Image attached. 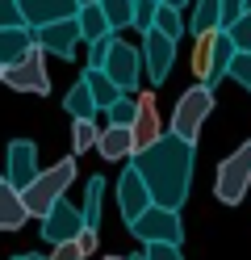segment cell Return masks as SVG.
<instances>
[{"label":"cell","instance_id":"obj_1","mask_svg":"<svg viewBox=\"0 0 251 260\" xmlns=\"http://www.w3.org/2000/svg\"><path fill=\"white\" fill-rule=\"evenodd\" d=\"M134 168L142 172L155 206L180 210L184 198H189V181H193V143H184L180 135L167 130L151 147L134 151Z\"/></svg>","mask_w":251,"mask_h":260},{"label":"cell","instance_id":"obj_2","mask_svg":"<svg viewBox=\"0 0 251 260\" xmlns=\"http://www.w3.org/2000/svg\"><path fill=\"white\" fill-rule=\"evenodd\" d=\"M71 181H76V155H67V159H59L55 168H46V172H38V176H33V181L21 189L29 218H42V214H46V210L55 206L59 198H67Z\"/></svg>","mask_w":251,"mask_h":260},{"label":"cell","instance_id":"obj_3","mask_svg":"<svg viewBox=\"0 0 251 260\" xmlns=\"http://www.w3.org/2000/svg\"><path fill=\"white\" fill-rule=\"evenodd\" d=\"M234 38L226 34V29H209V34H197V55H193V68L201 76V84L213 88L218 80H222L230 72V59H234Z\"/></svg>","mask_w":251,"mask_h":260},{"label":"cell","instance_id":"obj_4","mask_svg":"<svg viewBox=\"0 0 251 260\" xmlns=\"http://www.w3.org/2000/svg\"><path fill=\"white\" fill-rule=\"evenodd\" d=\"M209 113H213V88H205V84L184 88V96L176 101V113H172V135H180L184 143H197Z\"/></svg>","mask_w":251,"mask_h":260},{"label":"cell","instance_id":"obj_5","mask_svg":"<svg viewBox=\"0 0 251 260\" xmlns=\"http://www.w3.org/2000/svg\"><path fill=\"white\" fill-rule=\"evenodd\" d=\"M130 226V235H138L142 243H184V226H180V214L167 206H147Z\"/></svg>","mask_w":251,"mask_h":260},{"label":"cell","instance_id":"obj_6","mask_svg":"<svg viewBox=\"0 0 251 260\" xmlns=\"http://www.w3.org/2000/svg\"><path fill=\"white\" fill-rule=\"evenodd\" d=\"M247 185H251V139H247L234 155H226V159H222L213 193H218V202L239 206V202H243V193H247Z\"/></svg>","mask_w":251,"mask_h":260},{"label":"cell","instance_id":"obj_7","mask_svg":"<svg viewBox=\"0 0 251 260\" xmlns=\"http://www.w3.org/2000/svg\"><path fill=\"white\" fill-rule=\"evenodd\" d=\"M42 55H46V51H42L38 42H33V46H29V51L17 59V63H9L0 80H5L9 88H17V92H38V96H46V92H50V76H46Z\"/></svg>","mask_w":251,"mask_h":260},{"label":"cell","instance_id":"obj_8","mask_svg":"<svg viewBox=\"0 0 251 260\" xmlns=\"http://www.w3.org/2000/svg\"><path fill=\"white\" fill-rule=\"evenodd\" d=\"M80 231H84V210H76V202H67V198H59L42 214V239L50 248L67 243V239H80Z\"/></svg>","mask_w":251,"mask_h":260},{"label":"cell","instance_id":"obj_9","mask_svg":"<svg viewBox=\"0 0 251 260\" xmlns=\"http://www.w3.org/2000/svg\"><path fill=\"white\" fill-rule=\"evenodd\" d=\"M142 63H147L151 84H163L167 72H172V63H176V38H167V34H159V29L151 25L142 34Z\"/></svg>","mask_w":251,"mask_h":260},{"label":"cell","instance_id":"obj_10","mask_svg":"<svg viewBox=\"0 0 251 260\" xmlns=\"http://www.w3.org/2000/svg\"><path fill=\"white\" fill-rule=\"evenodd\" d=\"M138 63H142V51H134V46H126V42H117V38H113L105 63H100V72H105L122 92H130L134 84H138Z\"/></svg>","mask_w":251,"mask_h":260},{"label":"cell","instance_id":"obj_11","mask_svg":"<svg viewBox=\"0 0 251 260\" xmlns=\"http://www.w3.org/2000/svg\"><path fill=\"white\" fill-rule=\"evenodd\" d=\"M147 206H155V198H151V189H147V181H142V172L130 164L122 176H117V210H122V218H126V222H134Z\"/></svg>","mask_w":251,"mask_h":260},{"label":"cell","instance_id":"obj_12","mask_svg":"<svg viewBox=\"0 0 251 260\" xmlns=\"http://www.w3.org/2000/svg\"><path fill=\"white\" fill-rule=\"evenodd\" d=\"M33 42H38L46 55H59V59H76V42H80V21H76V17H63V21L38 25V29H33Z\"/></svg>","mask_w":251,"mask_h":260},{"label":"cell","instance_id":"obj_13","mask_svg":"<svg viewBox=\"0 0 251 260\" xmlns=\"http://www.w3.org/2000/svg\"><path fill=\"white\" fill-rule=\"evenodd\" d=\"M38 147H33L29 139H13L9 143V168H5V181L13 189H25L33 176H38Z\"/></svg>","mask_w":251,"mask_h":260},{"label":"cell","instance_id":"obj_14","mask_svg":"<svg viewBox=\"0 0 251 260\" xmlns=\"http://www.w3.org/2000/svg\"><path fill=\"white\" fill-rule=\"evenodd\" d=\"M17 5H21V21L29 29L63 21V17H76L80 13V0H17Z\"/></svg>","mask_w":251,"mask_h":260},{"label":"cell","instance_id":"obj_15","mask_svg":"<svg viewBox=\"0 0 251 260\" xmlns=\"http://www.w3.org/2000/svg\"><path fill=\"white\" fill-rule=\"evenodd\" d=\"M25 218H29V210H25L21 189L0 181V231H17V226H25Z\"/></svg>","mask_w":251,"mask_h":260},{"label":"cell","instance_id":"obj_16","mask_svg":"<svg viewBox=\"0 0 251 260\" xmlns=\"http://www.w3.org/2000/svg\"><path fill=\"white\" fill-rule=\"evenodd\" d=\"M29 46H33V29L29 25H5V29H0V68L17 63Z\"/></svg>","mask_w":251,"mask_h":260},{"label":"cell","instance_id":"obj_17","mask_svg":"<svg viewBox=\"0 0 251 260\" xmlns=\"http://www.w3.org/2000/svg\"><path fill=\"white\" fill-rule=\"evenodd\" d=\"M96 151L105 155V159L134 155V130L130 126H105V130H100V139H96Z\"/></svg>","mask_w":251,"mask_h":260},{"label":"cell","instance_id":"obj_18","mask_svg":"<svg viewBox=\"0 0 251 260\" xmlns=\"http://www.w3.org/2000/svg\"><path fill=\"white\" fill-rule=\"evenodd\" d=\"M134 151L151 147V143L159 139V118H155V96H142L138 101V118H134Z\"/></svg>","mask_w":251,"mask_h":260},{"label":"cell","instance_id":"obj_19","mask_svg":"<svg viewBox=\"0 0 251 260\" xmlns=\"http://www.w3.org/2000/svg\"><path fill=\"white\" fill-rule=\"evenodd\" d=\"M76 21H80V42H88V46H92L96 38L113 34V25H109V17H105V9H100V5H80Z\"/></svg>","mask_w":251,"mask_h":260},{"label":"cell","instance_id":"obj_20","mask_svg":"<svg viewBox=\"0 0 251 260\" xmlns=\"http://www.w3.org/2000/svg\"><path fill=\"white\" fill-rule=\"evenodd\" d=\"M63 109L71 113V118H96V109H100V105H96L92 88H88V84L80 80V84H71V92L63 96Z\"/></svg>","mask_w":251,"mask_h":260},{"label":"cell","instance_id":"obj_21","mask_svg":"<svg viewBox=\"0 0 251 260\" xmlns=\"http://www.w3.org/2000/svg\"><path fill=\"white\" fill-rule=\"evenodd\" d=\"M193 34H209V29H226L222 25V0H197V13L189 21Z\"/></svg>","mask_w":251,"mask_h":260},{"label":"cell","instance_id":"obj_22","mask_svg":"<svg viewBox=\"0 0 251 260\" xmlns=\"http://www.w3.org/2000/svg\"><path fill=\"white\" fill-rule=\"evenodd\" d=\"M84 84L92 88V96H96V105H100V109H109L117 96H122V88H117V84H113V80L100 72V68H88V72H84Z\"/></svg>","mask_w":251,"mask_h":260},{"label":"cell","instance_id":"obj_23","mask_svg":"<svg viewBox=\"0 0 251 260\" xmlns=\"http://www.w3.org/2000/svg\"><path fill=\"white\" fill-rule=\"evenodd\" d=\"M96 139H100V126H96L92 118H76V122H71V155L92 151Z\"/></svg>","mask_w":251,"mask_h":260},{"label":"cell","instance_id":"obj_24","mask_svg":"<svg viewBox=\"0 0 251 260\" xmlns=\"http://www.w3.org/2000/svg\"><path fill=\"white\" fill-rule=\"evenodd\" d=\"M96 5L105 9L113 34H117V29H126V25H134V0H96Z\"/></svg>","mask_w":251,"mask_h":260},{"label":"cell","instance_id":"obj_25","mask_svg":"<svg viewBox=\"0 0 251 260\" xmlns=\"http://www.w3.org/2000/svg\"><path fill=\"white\" fill-rule=\"evenodd\" d=\"M100 193H105V181H100V176H88V193H84V226H100Z\"/></svg>","mask_w":251,"mask_h":260},{"label":"cell","instance_id":"obj_26","mask_svg":"<svg viewBox=\"0 0 251 260\" xmlns=\"http://www.w3.org/2000/svg\"><path fill=\"white\" fill-rule=\"evenodd\" d=\"M155 29L180 42V38H184V17H180V9H172V5H159V13H155Z\"/></svg>","mask_w":251,"mask_h":260},{"label":"cell","instance_id":"obj_27","mask_svg":"<svg viewBox=\"0 0 251 260\" xmlns=\"http://www.w3.org/2000/svg\"><path fill=\"white\" fill-rule=\"evenodd\" d=\"M134 118H138V101H134L130 92H122L109 105V126H134Z\"/></svg>","mask_w":251,"mask_h":260},{"label":"cell","instance_id":"obj_28","mask_svg":"<svg viewBox=\"0 0 251 260\" xmlns=\"http://www.w3.org/2000/svg\"><path fill=\"white\" fill-rule=\"evenodd\" d=\"M230 80H239V84L251 92V51H234V59H230V72H226Z\"/></svg>","mask_w":251,"mask_h":260},{"label":"cell","instance_id":"obj_29","mask_svg":"<svg viewBox=\"0 0 251 260\" xmlns=\"http://www.w3.org/2000/svg\"><path fill=\"white\" fill-rule=\"evenodd\" d=\"M155 13H159V0H134V29H147L155 25Z\"/></svg>","mask_w":251,"mask_h":260},{"label":"cell","instance_id":"obj_30","mask_svg":"<svg viewBox=\"0 0 251 260\" xmlns=\"http://www.w3.org/2000/svg\"><path fill=\"white\" fill-rule=\"evenodd\" d=\"M226 34L234 38V46H239V51H251V13H243L239 21H230Z\"/></svg>","mask_w":251,"mask_h":260},{"label":"cell","instance_id":"obj_31","mask_svg":"<svg viewBox=\"0 0 251 260\" xmlns=\"http://www.w3.org/2000/svg\"><path fill=\"white\" fill-rule=\"evenodd\" d=\"M142 256H147V260H184V256H180V243H147Z\"/></svg>","mask_w":251,"mask_h":260},{"label":"cell","instance_id":"obj_32","mask_svg":"<svg viewBox=\"0 0 251 260\" xmlns=\"http://www.w3.org/2000/svg\"><path fill=\"white\" fill-rule=\"evenodd\" d=\"M5 25H25L21 21V5L17 0H0V29Z\"/></svg>","mask_w":251,"mask_h":260},{"label":"cell","instance_id":"obj_33","mask_svg":"<svg viewBox=\"0 0 251 260\" xmlns=\"http://www.w3.org/2000/svg\"><path fill=\"white\" fill-rule=\"evenodd\" d=\"M50 260H84V252H80V243H76V239H67V243H55Z\"/></svg>","mask_w":251,"mask_h":260},{"label":"cell","instance_id":"obj_34","mask_svg":"<svg viewBox=\"0 0 251 260\" xmlns=\"http://www.w3.org/2000/svg\"><path fill=\"white\" fill-rule=\"evenodd\" d=\"M109 42H113V34H105V38H96V42H92L88 68H100V63H105V55H109Z\"/></svg>","mask_w":251,"mask_h":260},{"label":"cell","instance_id":"obj_35","mask_svg":"<svg viewBox=\"0 0 251 260\" xmlns=\"http://www.w3.org/2000/svg\"><path fill=\"white\" fill-rule=\"evenodd\" d=\"M239 17H243V0H222V25L239 21Z\"/></svg>","mask_w":251,"mask_h":260},{"label":"cell","instance_id":"obj_36","mask_svg":"<svg viewBox=\"0 0 251 260\" xmlns=\"http://www.w3.org/2000/svg\"><path fill=\"white\" fill-rule=\"evenodd\" d=\"M76 243H80V252H84V256H92V252H96V226H84Z\"/></svg>","mask_w":251,"mask_h":260},{"label":"cell","instance_id":"obj_37","mask_svg":"<svg viewBox=\"0 0 251 260\" xmlns=\"http://www.w3.org/2000/svg\"><path fill=\"white\" fill-rule=\"evenodd\" d=\"M159 5H172V9H184V5H189V0H159Z\"/></svg>","mask_w":251,"mask_h":260},{"label":"cell","instance_id":"obj_38","mask_svg":"<svg viewBox=\"0 0 251 260\" xmlns=\"http://www.w3.org/2000/svg\"><path fill=\"white\" fill-rule=\"evenodd\" d=\"M17 260H50V256H38V252H29V256H17Z\"/></svg>","mask_w":251,"mask_h":260},{"label":"cell","instance_id":"obj_39","mask_svg":"<svg viewBox=\"0 0 251 260\" xmlns=\"http://www.w3.org/2000/svg\"><path fill=\"white\" fill-rule=\"evenodd\" d=\"M243 13H251V0H243Z\"/></svg>","mask_w":251,"mask_h":260},{"label":"cell","instance_id":"obj_40","mask_svg":"<svg viewBox=\"0 0 251 260\" xmlns=\"http://www.w3.org/2000/svg\"><path fill=\"white\" fill-rule=\"evenodd\" d=\"M126 260H147V256H126Z\"/></svg>","mask_w":251,"mask_h":260},{"label":"cell","instance_id":"obj_41","mask_svg":"<svg viewBox=\"0 0 251 260\" xmlns=\"http://www.w3.org/2000/svg\"><path fill=\"white\" fill-rule=\"evenodd\" d=\"M105 260H126V256H105Z\"/></svg>","mask_w":251,"mask_h":260},{"label":"cell","instance_id":"obj_42","mask_svg":"<svg viewBox=\"0 0 251 260\" xmlns=\"http://www.w3.org/2000/svg\"><path fill=\"white\" fill-rule=\"evenodd\" d=\"M80 5H96V0H80Z\"/></svg>","mask_w":251,"mask_h":260},{"label":"cell","instance_id":"obj_43","mask_svg":"<svg viewBox=\"0 0 251 260\" xmlns=\"http://www.w3.org/2000/svg\"><path fill=\"white\" fill-rule=\"evenodd\" d=\"M0 76H5V68H0Z\"/></svg>","mask_w":251,"mask_h":260},{"label":"cell","instance_id":"obj_44","mask_svg":"<svg viewBox=\"0 0 251 260\" xmlns=\"http://www.w3.org/2000/svg\"><path fill=\"white\" fill-rule=\"evenodd\" d=\"M0 181H5V176H0Z\"/></svg>","mask_w":251,"mask_h":260},{"label":"cell","instance_id":"obj_45","mask_svg":"<svg viewBox=\"0 0 251 260\" xmlns=\"http://www.w3.org/2000/svg\"><path fill=\"white\" fill-rule=\"evenodd\" d=\"M13 260H17V256H13Z\"/></svg>","mask_w":251,"mask_h":260}]
</instances>
